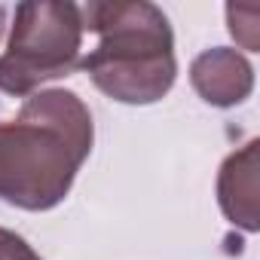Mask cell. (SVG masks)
I'll use <instances>...</instances> for the list:
<instances>
[{
	"label": "cell",
	"instance_id": "277c9868",
	"mask_svg": "<svg viewBox=\"0 0 260 260\" xmlns=\"http://www.w3.org/2000/svg\"><path fill=\"white\" fill-rule=\"evenodd\" d=\"M190 86L211 107H236L254 92V68L239 49L214 46L193 58Z\"/></svg>",
	"mask_w": 260,
	"mask_h": 260
},
{
	"label": "cell",
	"instance_id": "6da1fadb",
	"mask_svg": "<svg viewBox=\"0 0 260 260\" xmlns=\"http://www.w3.org/2000/svg\"><path fill=\"white\" fill-rule=\"evenodd\" d=\"M95 144L92 110L71 89H40L0 119V202L49 211L64 202Z\"/></svg>",
	"mask_w": 260,
	"mask_h": 260
},
{
	"label": "cell",
	"instance_id": "7a4b0ae2",
	"mask_svg": "<svg viewBox=\"0 0 260 260\" xmlns=\"http://www.w3.org/2000/svg\"><path fill=\"white\" fill-rule=\"evenodd\" d=\"M83 31L98 34V46L80 58L98 92L119 104H156L178 80L175 31L169 16L147 0H92L80 7Z\"/></svg>",
	"mask_w": 260,
	"mask_h": 260
},
{
	"label": "cell",
	"instance_id": "ba28073f",
	"mask_svg": "<svg viewBox=\"0 0 260 260\" xmlns=\"http://www.w3.org/2000/svg\"><path fill=\"white\" fill-rule=\"evenodd\" d=\"M4 28H7V7L0 4V37H4Z\"/></svg>",
	"mask_w": 260,
	"mask_h": 260
},
{
	"label": "cell",
	"instance_id": "52a82bcc",
	"mask_svg": "<svg viewBox=\"0 0 260 260\" xmlns=\"http://www.w3.org/2000/svg\"><path fill=\"white\" fill-rule=\"evenodd\" d=\"M0 260H43L19 233L0 226Z\"/></svg>",
	"mask_w": 260,
	"mask_h": 260
},
{
	"label": "cell",
	"instance_id": "8992f818",
	"mask_svg": "<svg viewBox=\"0 0 260 260\" xmlns=\"http://www.w3.org/2000/svg\"><path fill=\"white\" fill-rule=\"evenodd\" d=\"M257 19H260V10L254 4L248 7H239V4H230L226 7V22H230V34L236 37V43L248 52H257Z\"/></svg>",
	"mask_w": 260,
	"mask_h": 260
},
{
	"label": "cell",
	"instance_id": "5b68a950",
	"mask_svg": "<svg viewBox=\"0 0 260 260\" xmlns=\"http://www.w3.org/2000/svg\"><path fill=\"white\" fill-rule=\"evenodd\" d=\"M257 147L260 141L251 138L245 147L233 150L217 172V205L223 217L245 230L257 233L260 230V214H257Z\"/></svg>",
	"mask_w": 260,
	"mask_h": 260
},
{
	"label": "cell",
	"instance_id": "3957f363",
	"mask_svg": "<svg viewBox=\"0 0 260 260\" xmlns=\"http://www.w3.org/2000/svg\"><path fill=\"white\" fill-rule=\"evenodd\" d=\"M83 13L68 0H25L16 7L7 52L0 55V92L28 98L49 80L80 68Z\"/></svg>",
	"mask_w": 260,
	"mask_h": 260
}]
</instances>
